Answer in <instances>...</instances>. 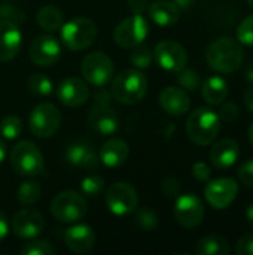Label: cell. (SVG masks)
I'll return each mask as SVG.
<instances>
[{
    "label": "cell",
    "mask_w": 253,
    "mask_h": 255,
    "mask_svg": "<svg viewBox=\"0 0 253 255\" xmlns=\"http://www.w3.org/2000/svg\"><path fill=\"white\" fill-rule=\"evenodd\" d=\"M22 255H54L55 248L46 241H31L21 248Z\"/></svg>",
    "instance_id": "e575fe53"
},
{
    "label": "cell",
    "mask_w": 253,
    "mask_h": 255,
    "mask_svg": "<svg viewBox=\"0 0 253 255\" xmlns=\"http://www.w3.org/2000/svg\"><path fill=\"white\" fill-rule=\"evenodd\" d=\"M139 197L136 190L127 182H115L106 193V205L109 211L118 217L133 214L137 208Z\"/></svg>",
    "instance_id": "30bf717a"
},
{
    "label": "cell",
    "mask_w": 253,
    "mask_h": 255,
    "mask_svg": "<svg viewBox=\"0 0 253 255\" xmlns=\"http://www.w3.org/2000/svg\"><path fill=\"white\" fill-rule=\"evenodd\" d=\"M22 131V121L16 115H7L0 121V134L7 139H16Z\"/></svg>",
    "instance_id": "1f68e13d"
},
{
    "label": "cell",
    "mask_w": 253,
    "mask_h": 255,
    "mask_svg": "<svg viewBox=\"0 0 253 255\" xmlns=\"http://www.w3.org/2000/svg\"><path fill=\"white\" fill-rule=\"evenodd\" d=\"M66 158L69 164L79 169H95L98 166V155L89 142H75L66 151Z\"/></svg>",
    "instance_id": "7402d4cb"
},
{
    "label": "cell",
    "mask_w": 253,
    "mask_h": 255,
    "mask_svg": "<svg viewBox=\"0 0 253 255\" xmlns=\"http://www.w3.org/2000/svg\"><path fill=\"white\" fill-rule=\"evenodd\" d=\"M40 197H42V187L34 181L22 182L16 191V199L24 206L36 205L40 200Z\"/></svg>",
    "instance_id": "83f0119b"
},
{
    "label": "cell",
    "mask_w": 253,
    "mask_h": 255,
    "mask_svg": "<svg viewBox=\"0 0 253 255\" xmlns=\"http://www.w3.org/2000/svg\"><path fill=\"white\" fill-rule=\"evenodd\" d=\"M64 242L72 253L84 254V253H88L89 250H92V247L95 244V233L89 226L78 224V226H73L69 230H66Z\"/></svg>",
    "instance_id": "44dd1931"
},
{
    "label": "cell",
    "mask_w": 253,
    "mask_h": 255,
    "mask_svg": "<svg viewBox=\"0 0 253 255\" xmlns=\"http://www.w3.org/2000/svg\"><path fill=\"white\" fill-rule=\"evenodd\" d=\"M127 4L133 13H139V15H142L145 10H148V6H149L148 0H128Z\"/></svg>",
    "instance_id": "7bdbcfd3"
},
{
    "label": "cell",
    "mask_w": 253,
    "mask_h": 255,
    "mask_svg": "<svg viewBox=\"0 0 253 255\" xmlns=\"http://www.w3.org/2000/svg\"><path fill=\"white\" fill-rule=\"evenodd\" d=\"M28 54L34 64L40 67H48L55 64L61 57V45L54 36L42 34L31 42Z\"/></svg>",
    "instance_id": "5bb4252c"
},
{
    "label": "cell",
    "mask_w": 253,
    "mask_h": 255,
    "mask_svg": "<svg viewBox=\"0 0 253 255\" xmlns=\"http://www.w3.org/2000/svg\"><path fill=\"white\" fill-rule=\"evenodd\" d=\"M0 19H6V21L15 22L16 25H19L21 22L25 21V13L15 4L4 3L0 6Z\"/></svg>",
    "instance_id": "8d00e7d4"
},
{
    "label": "cell",
    "mask_w": 253,
    "mask_h": 255,
    "mask_svg": "<svg viewBox=\"0 0 253 255\" xmlns=\"http://www.w3.org/2000/svg\"><path fill=\"white\" fill-rule=\"evenodd\" d=\"M36 21H37V24H39V27L42 30H45V31H57L64 24V15L57 6L46 4V6L39 9Z\"/></svg>",
    "instance_id": "4316f807"
},
{
    "label": "cell",
    "mask_w": 253,
    "mask_h": 255,
    "mask_svg": "<svg viewBox=\"0 0 253 255\" xmlns=\"http://www.w3.org/2000/svg\"><path fill=\"white\" fill-rule=\"evenodd\" d=\"M248 136H249V142L253 146V123L249 126V130H248Z\"/></svg>",
    "instance_id": "f907efd6"
},
{
    "label": "cell",
    "mask_w": 253,
    "mask_h": 255,
    "mask_svg": "<svg viewBox=\"0 0 253 255\" xmlns=\"http://www.w3.org/2000/svg\"><path fill=\"white\" fill-rule=\"evenodd\" d=\"M219 118H222L224 121L227 123H233L239 118L240 115V111H239V106L234 103V102H222L221 103V109H219Z\"/></svg>",
    "instance_id": "74e56055"
},
{
    "label": "cell",
    "mask_w": 253,
    "mask_h": 255,
    "mask_svg": "<svg viewBox=\"0 0 253 255\" xmlns=\"http://www.w3.org/2000/svg\"><path fill=\"white\" fill-rule=\"evenodd\" d=\"M12 232L19 239H33L45 227L43 215L36 209H21L18 211L10 223Z\"/></svg>",
    "instance_id": "9a60e30c"
},
{
    "label": "cell",
    "mask_w": 253,
    "mask_h": 255,
    "mask_svg": "<svg viewBox=\"0 0 253 255\" xmlns=\"http://www.w3.org/2000/svg\"><path fill=\"white\" fill-rule=\"evenodd\" d=\"M160 105L169 115L182 117L189 111L191 99L183 88L167 87L160 94Z\"/></svg>",
    "instance_id": "ffe728a7"
},
{
    "label": "cell",
    "mask_w": 253,
    "mask_h": 255,
    "mask_svg": "<svg viewBox=\"0 0 253 255\" xmlns=\"http://www.w3.org/2000/svg\"><path fill=\"white\" fill-rule=\"evenodd\" d=\"M239 179L243 185L253 188V158L245 161L240 167H239Z\"/></svg>",
    "instance_id": "f35d334b"
},
{
    "label": "cell",
    "mask_w": 253,
    "mask_h": 255,
    "mask_svg": "<svg viewBox=\"0 0 253 255\" xmlns=\"http://www.w3.org/2000/svg\"><path fill=\"white\" fill-rule=\"evenodd\" d=\"M179 9H189L192 4H194V1L195 0H171Z\"/></svg>",
    "instance_id": "bcb514c9"
},
{
    "label": "cell",
    "mask_w": 253,
    "mask_h": 255,
    "mask_svg": "<svg viewBox=\"0 0 253 255\" xmlns=\"http://www.w3.org/2000/svg\"><path fill=\"white\" fill-rule=\"evenodd\" d=\"M201 94L207 103L218 106L228 97V84L221 76H210L203 82Z\"/></svg>",
    "instance_id": "d4e9b609"
},
{
    "label": "cell",
    "mask_w": 253,
    "mask_h": 255,
    "mask_svg": "<svg viewBox=\"0 0 253 255\" xmlns=\"http://www.w3.org/2000/svg\"><path fill=\"white\" fill-rule=\"evenodd\" d=\"M10 166L22 176H37L45 170V160L40 149L30 140L18 142L10 151Z\"/></svg>",
    "instance_id": "277c9868"
},
{
    "label": "cell",
    "mask_w": 253,
    "mask_h": 255,
    "mask_svg": "<svg viewBox=\"0 0 253 255\" xmlns=\"http://www.w3.org/2000/svg\"><path fill=\"white\" fill-rule=\"evenodd\" d=\"M51 214L61 223H76L86 215V200L76 191H63L52 199Z\"/></svg>",
    "instance_id": "8992f818"
},
{
    "label": "cell",
    "mask_w": 253,
    "mask_h": 255,
    "mask_svg": "<svg viewBox=\"0 0 253 255\" xmlns=\"http://www.w3.org/2000/svg\"><path fill=\"white\" fill-rule=\"evenodd\" d=\"M130 155V146L125 140L119 137H112L103 143L100 148L98 158L107 167H119L122 166Z\"/></svg>",
    "instance_id": "603a6c76"
},
{
    "label": "cell",
    "mask_w": 253,
    "mask_h": 255,
    "mask_svg": "<svg viewBox=\"0 0 253 255\" xmlns=\"http://www.w3.org/2000/svg\"><path fill=\"white\" fill-rule=\"evenodd\" d=\"M239 155H240L239 143L233 139H222L212 146L209 158L213 167L219 170H227L236 164Z\"/></svg>",
    "instance_id": "d6986e66"
},
{
    "label": "cell",
    "mask_w": 253,
    "mask_h": 255,
    "mask_svg": "<svg viewBox=\"0 0 253 255\" xmlns=\"http://www.w3.org/2000/svg\"><path fill=\"white\" fill-rule=\"evenodd\" d=\"M154 57L160 64V67L171 73L180 72L183 67H186L188 63V55L185 48L174 40H161L155 46Z\"/></svg>",
    "instance_id": "7c38bea8"
},
{
    "label": "cell",
    "mask_w": 253,
    "mask_h": 255,
    "mask_svg": "<svg viewBox=\"0 0 253 255\" xmlns=\"http://www.w3.org/2000/svg\"><path fill=\"white\" fill-rule=\"evenodd\" d=\"M248 1V4L251 6V7H253V0H246Z\"/></svg>",
    "instance_id": "816d5d0a"
},
{
    "label": "cell",
    "mask_w": 253,
    "mask_h": 255,
    "mask_svg": "<svg viewBox=\"0 0 253 255\" xmlns=\"http://www.w3.org/2000/svg\"><path fill=\"white\" fill-rule=\"evenodd\" d=\"M7 232H9V223H7V218H6V215L0 211V242L7 236Z\"/></svg>",
    "instance_id": "ee69618b"
},
{
    "label": "cell",
    "mask_w": 253,
    "mask_h": 255,
    "mask_svg": "<svg viewBox=\"0 0 253 255\" xmlns=\"http://www.w3.org/2000/svg\"><path fill=\"white\" fill-rule=\"evenodd\" d=\"M88 124L100 136H112L119 127V117L110 105H94Z\"/></svg>",
    "instance_id": "e0dca14e"
},
{
    "label": "cell",
    "mask_w": 253,
    "mask_h": 255,
    "mask_svg": "<svg viewBox=\"0 0 253 255\" xmlns=\"http://www.w3.org/2000/svg\"><path fill=\"white\" fill-rule=\"evenodd\" d=\"M237 40L242 45L253 46V15L246 16L237 27Z\"/></svg>",
    "instance_id": "d590c367"
},
{
    "label": "cell",
    "mask_w": 253,
    "mask_h": 255,
    "mask_svg": "<svg viewBox=\"0 0 253 255\" xmlns=\"http://www.w3.org/2000/svg\"><path fill=\"white\" fill-rule=\"evenodd\" d=\"M4 157H6V145H4V142L0 139V163L4 160Z\"/></svg>",
    "instance_id": "681fc988"
},
{
    "label": "cell",
    "mask_w": 253,
    "mask_h": 255,
    "mask_svg": "<svg viewBox=\"0 0 253 255\" xmlns=\"http://www.w3.org/2000/svg\"><path fill=\"white\" fill-rule=\"evenodd\" d=\"M151 19L160 27L174 25L180 18V9L170 0H157L148 6Z\"/></svg>",
    "instance_id": "cb8c5ba5"
},
{
    "label": "cell",
    "mask_w": 253,
    "mask_h": 255,
    "mask_svg": "<svg viewBox=\"0 0 253 255\" xmlns=\"http://www.w3.org/2000/svg\"><path fill=\"white\" fill-rule=\"evenodd\" d=\"M243 99H245V105H246V108L251 111L253 114V85L251 88H248L246 91H245V96H243Z\"/></svg>",
    "instance_id": "f6af8a7d"
},
{
    "label": "cell",
    "mask_w": 253,
    "mask_h": 255,
    "mask_svg": "<svg viewBox=\"0 0 253 255\" xmlns=\"http://www.w3.org/2000/svg\"><path fill=\"white\" fill-rule=\"evenodd\" d=\"M134 223L146 232L154 230L158 226V215L154 209L151 208H140V209H134Z\"/></svg>",
    "instance_id": "f546056e"
},
{
    "label": "cell",
    "mask_w": 253,
    "mask_h": 255,
    "mask_svg": "<svg viewBox=\"0 0 253 255\" xmlns=\"http://www.w3.org/2000/svg\"><path fill=\"white\" fill-rule=\"evenodd\" d=\"M131 54H130V61L133 63V66L136 69H148L152 64L154 60V52L148 45L139 43L137 46L131 48Z\"/></svg>",
    "instance_id": "f1b7e54d"
},
{
    "label": "cell",
    "mask_w": 253,
    "mask_h": 255,
    "mask_svg": "<svg viewBox=\"0 0 253 255\" xmlns=\"http://www.w3.org/2000/svg\"><path fill=\"white\" fill-rule=\"evenodd\" d=\"M204 205L201 199L192 193L180 194L174 203V218L185 229H195L204 220Z\"/></svg>",
    "instance_id": "8fae6325"
},
{
    "label": "cell",
    "mask_w": 253,
    "mask_h": 255,
    "mask_svg": "<svg viewBox=\"0 0 253 255\" xmlns=\"http://www.w3.org/2000/svg\"><path fill=\"white\" fill-rule=\"evenodd\" d=\"M245 78L253 85V63L248 66V69H246V72H245Z\"/></svg>",
    "instance_id": "c3c4849f"
},
{
    "label": "cell",
    "mask_w": 253,
    "mask_h": 255,
    "mask_svg": "<svg viewBox=\"0 0 253 255\" xmlns=\"http://www.w3.org/2000/svg\"><path fill=\"white\" fill-rule=\"evenodd\" d=\"M207 64L218 73H233L240 69L245 60L243 46L233 37L215 39L206 49Z\"/></svg>",
    "instance_id": "6da1fadb"
},
{
    "label": "cell",
    "mask_w": 253,
    "mask_h": 255,
    "mask_svg": "<svg viewBox=\"0 0 253 255\" xmlns=\"http://www.w3.org/2000/svg\"><path fill=\"white\" fill-rule=\"evenodd\" d=\"M61 124V114L58 108L52 103H40L37 105L28 118L30 131L40 139H46L54 136Z\"/></svg>",
    "instance_id": "52a82bcc"
},
{
    "label": "cell",
    "mask_w": 253,
    "mask_h": 255,
    "mask_svg": "<svg viewBox=\"0 0 253 255\" xmlns=\"http://www.w3.org/2000/svg\"><path fill=\"white\" fill-rule=\"evenodd\" d=\"M81 72L86 82L95 87H104L113 78L115 67H113V61L104 52L97 51L88 54L84 58Z\"/></svg>",
    "instance_id": "9c48e42d"
},
{
    "label": "cell",
    "mask_w": 253,
    "mask_h": 255,
    "mask_svg": "<svg viewBox=\"0 0 253 255\" xmlns=\"http://www.w3.org/2000/svg\"><path fill=\"white\" fill-rule=\"evenodd\" d=\"M98 36L97 25L88 18H73L61 25V42L70 51L89 48Z\"/></svg>",
    "instance_id": "5b68a950"
},
{
    "label": "cell",
    "mask_w": 253,
    "mask_h": 255,
    "mask_svg": "<svg viewBox=\"0 0 253 255\" xmlns=\"http://www.w3.org/2000/svg\"><path fill=\"white\" fill-rule=\"evenodd\" d=\"M161 190H163V193L167 197H174V196H179L180 194V184L174 178H167V179L163 181Z\"/></svg>",
    "instance_id": "b9f144b4"
},
{
    "label": "cell",
    "mask_w": 253,
    "mask_h": 255,
    "mask_svg": "<svg viewBox=\"0 0 253 255\" xmlns=\"http://www.w3.org/2000/svg\"><path fill=\"white\" fill-rule=\"evenodd\" d=\"M179 76H177V82L180 84V87L185 90V91H195L200 84H201V79H200V75L198 72H195L194 69H182L180 72H177Z\"/></svg>",
    "instance_id": "836d02e7"
},
{
    "label": "cell",
    "mask_w": 253,
    "mask_h": 255,
    "mask_svg": "<svg viewBox=\"0 0 253 255\" xmlns=\"http://www.w3.org/2000/svg\"><path fill=\"white\" fill-rule=\"evenodd\" d=\"M22 45V34L15 22L0 19V63L15 58Z\"/></svg>",
    "instance_id": "ac0fdd59"
},
{
    "label": "cell",
    "mask_w": 253,
    "mask_h": 255,
    "mask_svg": "<svg viewBox=\"0 0 253 255\" xmlns=\"http://www.w3.org/2000/svg\"><path fill=\"white\" fill-rule=\"evenodd\" d=\"M82 194L88 197H97L104 190V179L100 175H88L81 182Z\"/></svg>",
    "instance_id": "d6a6232c"
},
{
    "label": "cell",
    "mask_w": 253,
    "mask_h": 255,
    "mask_svg": "<svg viewBox=\"0 0 253 255\" xmlns=\"http://www.w3.org/2000/svg\"><path fill=\"white\" fill-rule=\"evenodd\" d=\"M148 21L142 15L133 13L131 16H127L115 27L113 39L116 45L125 49H131L139 43H143V40L148 36Z\"/></svg>",
    "instance_id": "ba28073f"
},
{
    "label": "cell",
    "mask_w": 253,
    "mask_h": 255,
    "mask_svg": "<svg viewBox=\"0 0 253 255\" xmlns=\"http://www.w3.org/2000/svg\"><path fill=\"white\" fill-rule=\"evenodd\" d=\"M28 90L36 96H48L52 93V82L51 79L43 73H34L27 79Z\"/></svg>",
    "instance_id": "4dcf8cb0"
},
{
    "label": "cell",
    "mask_w": 253,
    "mask_h": 255,
    "mask_svg": "<svg viewBox=\"0 0 253 255\" xmlns=\"http://www.w3.org/2000/svg\"><path fill=\"white\" fill-rule=\"evenodd\" d=\"M246 220H248V223L253 227V203H251L248 206V209H246Z\"/></svg>",
    "instance_id": "7dc6e473"
},
{
    "label": "cell",
    "mask_w": 253,
    "mask_h": 255,
    "mask_svg": "<svg viewBox=\"0 0 253 255\" xmlns=\"http://www.w3.org/2000/svg\"><path fill=\"white\" fill-rule=\"evenodd\" d=\"M230 251L231 248L228 241L218 235H209L201 238L194 250L197 255H228Z\"/></svg>",
    "instance_id": "484cf974"
},
{
    "label": "cell",
    "mask_w": 253,
    "mask_h": 255,
    "mask_svg": "<svg viewBox=\"0 0 253 255\" xmlns=\"http://www.w3.org/2000/svg\"><path fill=\"white\" fill-rule=\"evenodd\" d=\"M239 194V184L233 178H219L215 181H209L204 197L207 203L213 209H225L228 208Z\"/></svg>",
    "instance_id": "4fadbf2b"
},
{
    "label": "cell",
    "mask_w": 253,
    "mask_h": 255,
    "mask_svg": "<svg viewBox=\"0 0 253 255\" xmlns=\"http://www.w3.org/2000/svg\"><path fill=\"white\" fill-rule=\"evenodd\" d=\"M236 253L239 255H253V233L243 235L237 241Z\"/></svg>",
    "instance_id": "ab89813d"
},
{
    "label": "cell",
    "mask_w": 253,
    "mask_h": 255,
    "mask_svg": "<svg viewBox=\"0 0 253 255\" xmlns=\"http://www.w3.org/2000/svg\"><path fill=\"white\" fill-rule=\"evenodd\" d=\"M57 96L60 102L69 108H79L82 106L89 97V88L85 79L69 76L64 78L57 88Z\"/></svg>",
    "instance_id": "2e32d148"
},
{
    "label": "cell",
    "mask_w": 253,
    "mask_h": 255,
    "mask_svg": "<svg viewBox=\"0 0 253 255\" xmlns=\"http://www.w3.org/2000/svg\"><path fill=\"white\" fill-rule=\"evenodd\" d=\"M148 91V79L139 69H125L112 81V97L122 105L139 103Z\"/></svg>",
    "instance_id": "7a4b0ae2"
},
{
    "label": "cell",
    "mask_w": 253,
    "mask_h": 255,
    "mask_svg": "<svg viewBox=\"0 0 253 255\" xmlns=\"http://www.w3.org/2000/svg\"><path fill=\"white\" fill-rule=\"evenodd\" d=\"M221 130V118L210 108L195 109L186 121L188 137L200 146L210 145Z\"/></svg>",
    "instance_id": "3957f363"
},
{
    "label": "cell",
    "mask_w": 253,
    "mask_h": 255,
    "mask_svg": "<svg viewBox=\"0 0 253 255\" xmlns=\"http://www.w3.org/2000/svg\"><path fill=\"white\" fill-rule=\"evenodd\" d=\"M192 176L200 182H209L212 178V170L206 163L198 161L192 166Z\"/></svg>",
    "instance_id": "60d3db41"
}]
</instances>
